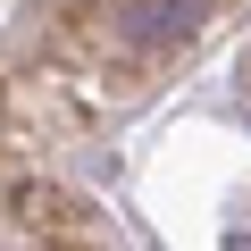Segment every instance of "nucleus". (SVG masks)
<instances>
[{
  "label": "nucleus",
  "instance_id": "nucleus-1",
  "mask_svg": "<svg viewBox=\"0 0 251 251\" xmlns=\"http://www.w3.org/2000/svg\"><path fill=\"white\" fill-rule=\"evenodd\" d=\"M218 0H109V34L126 59H168L176 42H193L209 25Z\"/></svg>",
  "mask_w": 251,
  "mask_h": 251
},
{
  "label": "nucleus",
  "instance_id": "nucleus-2",
  "mask_svg": "<svg viewBox=\"0 0 251 251\" xmlns=\"http://www.w3.org/2000/svg\"><path fill=\"white\" fill-rule=\"evenodd\" d=\"M9 201H17V218H25V226H42V234H100V226H92V209H84L75 193L42 184V176H25Z\"/></svg>",
  "mask_w": 251,
  "mask_h": 251
},
{
  "label": "nucleus",
  "instance_id": "nucleus-3",
  "mask_svg": "<svg viewBox=\"0 0 251 251\" xmlns=\"http://www.w3.org/2000/svg\"><path fill=\"white\" fill-rule=\"evenodd\" d=\"M234 251H251V243H243V234H234Z\"/></svg>",
  "mask_w": 251,
  "mask_h": 251
}]
</instances>
